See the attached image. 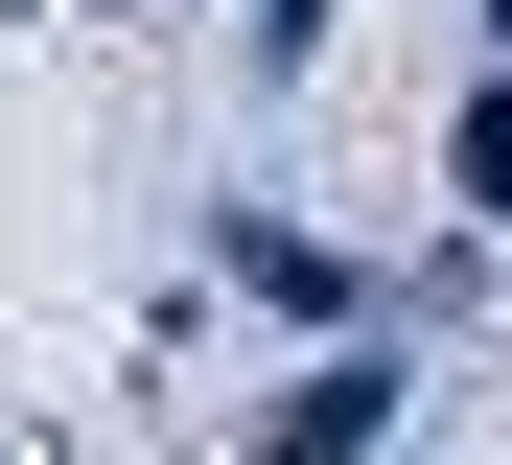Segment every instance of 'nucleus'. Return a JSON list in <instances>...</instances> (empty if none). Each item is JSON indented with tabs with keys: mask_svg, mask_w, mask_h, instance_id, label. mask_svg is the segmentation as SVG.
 <instances>
[{
	"mask_svg": "<svg viewBox=\"0 0 512 465\" xmlns=\"http://www.w3.org/2000/svg\"><path fill=\"white\" fill-rule=\"evenodd\" d=\"M350 442H373V372H326V396H303L280 442H256V465H350Z\"/></svg>",
	"mask_w": 512,
	"mask_h": 465,
	"instance_id": "f257e3e1",
	"label": "nucleus"
}]
</instances>
